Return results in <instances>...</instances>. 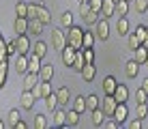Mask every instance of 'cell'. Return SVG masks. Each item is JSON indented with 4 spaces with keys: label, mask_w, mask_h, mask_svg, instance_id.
Listing matches in <instances>:
<instances>
[{
    "label": "cell",
    "mask_w": 148,
    "mask_h": 129,
    "mask_svg": "<svg viewBox=\"0 0 148 129\" xmlns=\"http://www.w3.org/2000/svg\"><path fill=\"white\" fill-rule=\"evenodd\" d=\"M60 22H62L64 28H69V26L73 24V15H71L69 11H64V13H62V17H60Z\"/></svg>",
    "instance_id": "obj_43"
},
{
    "label": "cell",
    "mask_w": 148,
    "mask_h": 129,
    "mask_svg": "<svg viewBox=\"0 0 148 129\" xmlns=\"http://www.w3.org/2000/svg\"><path fill=\"white\" fill-rule=\"evenodd\" d=\"M101 2H103V0H88L90 9H92V11H97V13L101 11Z\"/></svg>",
    "instance_id": "obj_49"
},
{
    "label": "cell",
    "mask_w": 148,
    "mask_h": 129,
    "mask_svg": "<svg viewBox=\"0 0 148 129\" xmlns=\"http://www.w3.org/2000/svg\"><path fill=\"white\" fill-rule=\"evenodd\" d=\"M101 106V99H99V97H97V95H88V97H86V110H95V108H99Z\"/></svg>",
    "instance_id": "obj_34"
},
{
    "label": "cell",
    "mask_w": 148,
    "mask_h": 129,
    "mask_svg": "<svg viewBox=\"0 0 148 129\" xmlns=\"http://www.w3.org/2000/svg\"><path fill=\"white\" fill-rule=\"evenodd\" d=\"M79 123V112L77 110H67V121H64V127H75Z\"/></svg>",
    "instance_id": "obj_23"
},
{
    "label": "cell",
    "mask_w": 148,
    "mask_h": 129,
    "mask_svg": "<svg viewBox=\"0 0 148 129\" xmlns=\"http://www.w3.org/2000/svg\"><path fill=\"white\" fill-rule=\"evenodd\" d=\"M4 127V121H2V118H0V129H2Z\"/></svg>",
    "instance_id": "obj_53"
},
{
    "label": "cell",
    "mask_w": 148,
    "mask_h": 129,
    "mask_svg": "<svg viewBox=\"0 0 148 129\" xmlns=\"http://www.w3.org/2000/svg\"><path fill=\"white\" fill-rule=\"evenodd\" d=\"M34 101H37V99H34V92H32V90H24V92H22V101H19V103H22L24 110H32V108H34Z\"/></svg>",
    "instance_id": "obj_11"
},
{
    "label": "cell",
    "mask_w": 148,
    "mask_h": 129,
    "mask_svg": "<svg viewBox=\"0 0 148 129\" xmlns=\"http://www.w3.org/2000/svg\"><path fill=\"white\" fill-rule=\"evenodd\" d=\"M135 9H137V13H146L148 11V0H135Z\"/></svg>",
    "instance_id": "obj_45"
},
{
    "label": "cell",
    "mask_w": 148,
    "mask_h": 129,
    "mask_svg": "<svg viewBox=\"0 0 148 129\" xmlns=\"http://www.w3.org/2000/svg\"><path fill=\"white\" fill-rule=\"evenodd\" d=\"M129 2H131V0H129Z\"/></svg>",
    "instance_id": "obj_57"
},
{
    "label": "cell",
    "mask_w": 148,
    "mask_h": 129,
    "mask_svg": "<svg viewBox=\"0 0 148 129\" xmlns=\"http://www.w3.org/2000/svg\"><path fill=\"white\" fill-rule=\"evenodd\" d=\"M73 58H75V50L71 48V45H64L62 48V63H64V67L73 65Z\"/></svg>",
    "instance_id": "obj_17"
},
{
    "label": "cell",
    "mask_w": 148,
    "mask_h": 129,
    "mask_svg": "<svg viewBox=\"0 0 148 129\" xmlns=\"http://www.w3.org/2000/svg\"><path fill=\"white\" fill-rule=\"evenodd\" d=\"M43 22H41L39 17H34V19H28V32H32V34H41L43 32Z\"/></svg>",
    "instance_id": "obj_22"
},
{
    "label": "cell",
    "mask_w": 148,
    "mask_h": 129,
    "mask_svg": "<svg viewBox=\"0 0 148 129\" xmlns=\"http://www.w3.org/2000/svg\"><path fill=\"white\" fill-rule=\"evenodd\" d=\"M79 15H82V19H84L86 24H97V19H99V13L92 11L88 2H82L79 4Z\"/></svg>",
    "instance_id": "obj_2"
},
{
    "label": "cell",
    "mask_w": 148,
    "mask_h": 129,
    "mask_svg": "<svg viewBox=\"0 0 148 129\" xmlns=\"http://www.w3.org/2000/svg\"><path fill=\"white\" fill-rule=\"evenodd\" d=\"M39 69H41V58L37 54H30L28 56V71L30 73H39Z\"/></svg>",
    "instance_id": "obj_24"
},
{
    "label": "cell",
    "mask_w": 148,
    "mask_h": 129,
    "mask_svg": "<svg viewBox=\"0 0 148 129\" xmlns=\"http://www.w3.org/2000/svg\"><path fill=\"white\" fill-rule=\"evenodd\" d=\"M82 54H84L86 63H95V50L92 48H82Z\"/></svg>",
    "instance_id": "obj_40"
},
{
    "label": "cell",
    "mask_w": 148,
    "mask_h": 129,
    "mask_svg": "<svg viewBox=\"0 0 148 129\" xmlns=\"http://www.w3.org/2000/svg\"><path fill=\"white\" fill-rule=\"evenodd\" d=\"M34 127L37 129H47V118H45L43 114H37L34 116Z\"/></svg>",
    "instance_id": "obj_39"
},
{
    "label": "cell",
    "mask_w": 148,
    "mask_h": 129,
    "mask_svg": "<svg viewBox=\"0 0 148 129\" xmlns=\"http://www.w3.org/2000/svg\"><path fill=\"white\" fill-rule=\"evenodd\" d=\"M114 11H116V2H114V0H103V2H101V11H99V13H103L105 19L112 17Z\"/></svg>",
    "instance_id": "obj_12"
},
{
    "label": "cell",
    "mask_w": 148,
    "mask_h": 129,
    "mask_svg": "<svg viewBox=\"0 0 148 129\" xmlns=\"http://www.w3.org/2000/svg\"><path fill=\"white\" fill-rule=\"evenodd\" d=\"M52 114H54V125H56V127H64V121H67V110L56 108Z\"/></svg>",
    "instance_id": "obj_19"
},
{
    "label": "cell",
    "mask_w": 148,
    "mask_h": 129,
    "mask_svg": "<svg viewBox=\"0 0 148 129\" xmlns=\"http://www.w3.org/2000/svg\"><path fill=\"white\" fill-rule=\"evenodd\" d=\"M26 11H28V4L19 0V2L15 4V13H17V17H26Z\"/></svg>",
    "instance_id": "obj_38"
},
{
    "label": "cell",
    "mask_w": 148,
    "mask_h": 129,
    "mask_svg": "<svg viewBox=\"0 0 148 129\" xmlns=\"http://www.w3.org/2000/svg\"><path fill=\"white\" fill-rule=\"evenodd\" d=\"M146 97H148L146 90H142V88L135 90V101H137V103H146Z\"/></svg>",
    "instance_id": "obj_48"
},
{
    "label": "cell",
    "mask_w": 148,
    "mask_h": 129,
    "mask_svg": "<svg viewBox=\"0 0 148 129\" xmlns=\"http://www.w3.org/2000/svg\"><path fill=\"white\" fill-rule=\"evenodd\" d=\"M32 92H34V99H45V97L52 92V86H49V82H41L39 80V84L32 88Z\"/></svg>",
    "instance_id": "obj_5"
},
{
    "label": "cell",
    "mask_w": 148,
    "mask_h": 129,
    "mask_svg": "<svg viewBox=\"0 0 148 129\" xmlns=\"http://www.w3.org/2000/svg\"><path fill=\"white\" fill-rule=\"evenodd\" d=\"M114 2H118V0H114Z\"/></svg>",
    "instance_id": "obj_56"
},
{
    "label": "cell",
    "mask_w": 148,
    "mask_h": 129,
    "mask_svg": "<svg viewBox=\"0 0 148 129\" xmlns=\"http://www.w3.org/2000/svg\"><path fill=\"white\" fill-rule=\"evenodd\" d=\"M116 30H118L120 37H125V34H129V19L125 17H118V22H116Z\"/></svg>",
    "instance_id": "obj_25"
},
{
    "label": "cell",
    "mask_w": 148,
    "mask_h": 129,
    "mask_svg": "<svg viewBox=\"0 0 148 129\" xmlns=\"http://www.w3.org/2000/svg\"><path fill=\"white\" fill-rule=\"evenodd\" d=\"M13 30H15V34H26L28 32V17H15Z\"/></svg>",
    "instance_id": "obj_13"
},
{
    "label": "cell",
    "mask_w": 148,
    "mask_h": 129,
    "mask_svg": "<svg viewBox=\"0 0 148 129\" xmlns=\"http://www.w3.org/2000/svg\"><path fill=\"white\" fill-rule=\"evenodd\" d=\"M90 114H92L90 118H92V125H95V127H101V125H103V121H105V112L101 110V106H99V108H95V110H90Z\"/></svg>",
    "instance_id": "obj_16"
},
{
    "label": "cell",
    "mask_w": 148,
    "mask_h": 129,
    "mask_svg": "<svg viewBox=\"0 0 148 129\" xmlns=\"http://www.w3.org/2000/svg\"><path fill=\"white\" fill-rule=\"evenodd\" d=\"M144 65H146V67H148V54H146V60H144Z\"/></svg>",
    "instance_id": "obj_54"
},
{
    "label": "cell",
    "mask_w": 148,
    "mask_h": 129,
    "mask_svg": "<svg viewBox=\"0 0 148 129\" xmlns=\"http://www.w3.org/2000/svg\"><path fill=\"white\" fill-rule=\"evenodd\" d=\"M37 11H39V4H28L26 17H28V19H34V17H37Z\"/></svg>",
    "instance_id": "obj_46"
},
{
    "label": "cell",
    "mask_w": 148,
    "mask_h": 129,
    "mask_svg": "<svg viewBox=\"0 0 148 129\" xmlns=\"http://www.w3.org/2000/svg\"><path fill=\"white\" fill-rule=\"evenodd\" d=\"M45 106H47L49 112H54L56 108H58V97H56V92H49V95L45 97Z\"/></svg>",
    "instance_id": "obj_33"
},
{
    "label": "cell",
    "mask_w": 148,
    "mask_h": 129,
    "mask_svg": "<svg viewBox=\"0 0 148 129\" xmlns=\"http://www.w3.org/2000/svg\"><path fill=\"white\" fill-rule=\"evenodd\" d=\"M127 43H129V50L133 52L135 48H140V45H142V41H140V37H137L135 32H129V34H127Z\"/></svg>",
    "instance_id": "obj_35"
},
{
    "label": "cell",
    "mask_w": 148,
    "mask_h": 129,
    "mask_svg": "<svg viewBox=\"0 0 148 129\" xmlns=\"http://www.w3.org/2000/svg\"><path fill=\"white\" fill-rule=\"evenodd\" d=\"M64 34H67V45H71L73 50H82L84 48V43H82V39H84V28H82V26H73L71 24Z\"/></svg>",
    "instance_id": "obj_1"
},
{
    "label": "cell",
    "mask_w": 148,
    "mask_h": 129,
    "mask_svg": "<svg viewBox=\"0 0 148 129\" xmlns=\"http://www.w3.org/2000/svg\"><path fill=\"white\" fill-rule=\"evenodd\" d=\"M79 2H88V0H79Z\"/></svg>",
    "instance_id": "obj_55"
},
{
    "label": "cell",
    "mask_w": 148,
    "mask_h": 129,
    "mask_svg": "<svg viewBox=\"0 0 148 129\" xmlns=\"http://www.w3.org/2000/svg\"><path fill=\"white\" fill-rule=\"evenodd\" d=\"M52 77H54V67H52V65H41V69H39V80H41V82H52Z\"/></svg>",
    "instance_id": "obj_14"
},
{
    "label": "cell",
    "mask_w": 148,
    "mask_h": 129,
    "mask_svg": "<svg viewBox=\"0 0 148 129\" xmlns=\"http://www.w3.org/2000/svg\"><path fill=\"white\" fill-rule=\"evenodd\" d=\"M64 45H67V34H64V30H54L52 28V48L62 52Z\"/></svg>",
    "instance_id": "obj_3"
},
{
    "label": "cell",
    "mask_w": 148,
    "mask_h": 129,
    "mask_svg": "<svg viewBox=\"0 0 148 129\" xmlns=\"http://www.w3.org/2000/svg\"><path fill=\"white\" fill-rule=\"evenodd\" d=\"M135 34L140 37V41H142V45L144 48H148V26H144V24H140L135 28Z\"/></svg>",
    "instance_id": "obj_26"
},
{
    "label": "cell",
    "mask_w": 148,
    "mask_h": 129,
    "mask_svg": "<svg viewBox=\"0 0 148 129\" xmlns=\"http://www.w3.org/2000/svg\"><path fill=\"white\" fill-rule=\"evenodd\" d=\"M82 77H84V82H92L97 77V69H95V63H86L84 67L79 69Z\"/></svg>",
    "instance_id": "obj_9"
},
{
    "label": "cell",
    "mask_w": 148,
    "mask_h": 129,
    "mask_svg": "<svg viewBox=\"0 0 148 129\" xmlns=\"http://www.w3.org/2000/svg\"><path fill=\"white\" fill-rule=\"evenodd\" d=\"M37 84H39V73H30V71H26V77H24V90H32Z\"/></svg>",
    "instance_id": "obj_15"
},
{
    "label": "cell",
    "mask_w": 148,
    "mask_h": 129,
    "mask_svg": "<svg viewBox=\"0 0 148 129\" xmlns=\"http://www.w3.org/2000/svg\"><path fill=\"white\" fill-rule=\"evenodd\" d=\"M103 127H105V129H118V127H120V123L116 121L114 116H112V118H108V116H105V121H103Z\"/></svg>",
    "instance_id": "obj_41"
},
{
    "label": "cell",
    "mask_w": 148,
    "mask_h": 129,
    "mask_svg": "<svg viewBox=\"0 0 148 129\" xmlns=\"http://www.w3.org/2000/svg\"><path fill=\"white\" fill-rule=\"evenodd\" d=\"M140 88L148 92V77H144V82H142V86H140Z\"/></svg>",
    "instance_id": "obj_52"
},
{
    "label": "cell",
    "mask_w": 148,
    "mask_h": 129,
    "mask_svg": "<svg viewBox=\"0 0 148 129\" xmlns=\"http://www.w3.org/2000/svg\"><path fill=\"white\" fill-rule=\"evenodd\" d=\"M112 116H114L116 121H118L120 125H122V123L127 121V116H129V108H127V103H118V106H116V110H114V114H112Z\"/></svg>",
    "instance_id": "obj_10"
},
{
    "label": "cell",
    "mask_w": 148,
    "mask_h": 129,
    "mask_svg": "<svg viewBox=\"0 0 148 129\" xmlns=\"http://www.w3.org/2000/svg\"><path fill=\"white\" fill-rule=\"evenodd\" d=\"M34 52L32 54H37L39 58H43L45 54H47V43H45V41H37V43H34V48H32Z\"/></svg>",
    "instance_id": "obj_32"
},
{
    "label": "cell",
    "mask_w": 148,
    "mask_h": 129,
    "mask_svg": "<svg viewBox=\"0 0 148 129\" xmlns=\"http://www.w3.org/2000/svg\"><path fill=\"white\" fill-rule=\"evenodd\" d=\"M15 45H17V54H28L30 48H32L26 34H15Z\"/></svg>",
    "instance_id": "obj_6"
},
{
    "label": "cell",
    "mask_w": 148,
    "mask_h": 129,
    "mask_svg": "<svg viewBox=\"0 0 148 129\" xmlns=\"http://www.w3.org/2000/svg\"><path fill=\"white\" fill-rule=\"evenodd\" d=\"M114 99L118 101V103H127V99H129V88H127L125 84H116V88H114Z\"/></svg>",
    "instance_id": "obj_8"
},
{
    "label": "cell",
    "mask_w": 148,
    "mask_h": 129,
    "mask_svg": "<svg viewBox=\"0 0 148 129\" xmlns=\"http://www.w3.org/2000/svg\"><path fill=\"white\" fill-rule=\"evenodd\" d=\"M26 127H28V125H26V123L22 121V118H19V121L15 123V129H26Z\"/></svg>",
    "instance_id": "obj_51"
},
{
    "label": "cell",
    "mask_w": 148,
    "mask_h": 129,
    "mask_svg": "<svg viewBox=\"0 0 148 129\" xmlns=\"http://www.w3.org/2000/svg\"><path fill=\"white\" fill-rule=\"evenodd\" d=\"M135 114H137V118H144V116L148 114V106H146V103H137Z\"/></svg>",
    "instance_id": "obj_44"
},
{
    "label": "cell",
    "mask_w": 148,
    "mask_h": 129,
    "mask_svg": "<svg viewBox=\"0 0 148 129\" xmlns=\"http://www.w3.org/2000/svg\"><path fill=\"white\" fill-rule=\"evenodd\" d=\"M17 121H19V112H17V110H11V112H9L7 125H9V127H15V123H17Z\"/></svg>",
    "instance_id": "obj_42"
},
{
    "label": "cell",
    "mask_w": 148,
    "mask_h": 129,
    "mask_svg": "<svg viewBox=\"0 0 148 129\" xmlns=\"http://www.w3.org/2000/svg\"><path fill=\"white\" fill-rule=\"evenodd\" d=\"M116 84H118V82H116L114 75H105L103 77V92H105V95H112L114 88H116Z\"/></svg>",
    "instance_id": "obj_21"
},
{
    "label": "cell",
    "mask_w": 148,
    "mask_h": 129,
    "mask_svg": "<svg viewBox=\"0 0 148 129\" xmlns=\"http://www.w3.org/2000/svg\"><path fill=\"white\" fill-rule=\"evenodd\" d=\"M129 127H131V129H140V127H142V118H135V121H131Z\"/></svg>",
    "instance_id": "obj_50"
},
{
    "label": "cell",
    "mask_w": 148,
    "mask_h": 129,
    "mask_svg": "<svg viewBox=\"0 0 148 129\" xmlns=\"http://www.w3.org/2000/svg\"><path fill=\"white\" fill-rule=\"evenodd\" d=\"M37 17H39V19H41V22H43V24H49V22H52V13H49L47 9L43 7V4H39V11H37Z\"/></svg>",
    "instance_id": "obj_30"
},
{
    "label": "cell",
    "mask_w": 148,
    "mask_h": 129,
    "mask_svg": "<svg viewBox=\"0 0 148 129\" xmlns=\"http://www.w3.org/2000/svg\"><path fill=\"white\" fill-rule=\"evenodd\" d=\"M116 106H118V101L114 99V95H105L103 97V103H101V110L105 112V116H112L116 110Z\"/></svg>",
    "instance_id": "obj_7"
},
{
    "label": "cell",
    "mask_w": 148,
    "mask_h": 129,
    "mask_svg": "<svg viewBox=\"0 0 148 129\" xmlns=\"http://www.w3.org/2000/svg\"><path fill=\"white\" fill-rule=\"evenodd\" d=\"M125 73L127 77H137V73H140V63L133 58V60H129V63L125 65Z\"/></svg>",
    "instance_id": "obj_18"
},
{
    "label": "cell",
    "mask_w": 148,
    "mask_h": 129,
    "mask_svg": "<svg viewBox=\"0 0 148 129\" xmlns=\"http://www.w3.org/2000/svg\"><path fill=\"white\" fill-rule=\"evenodd\" d=\"M114 13H118L120 17H125V15L129 13V0H118V2H116V11Z\"/></svg>",
    "instance_id": "obj_31"
},
{
    "label": "cell",
    "mask_w": 148,
    "mask_h": 129,
    "mask_svg": "<svg viewBox=\"0 0 148 129\" xmlns=\"http://www.w3.org/2000/svg\"><path fill=\"white\" fill-rule=\"evenodd\" d=\"M146 54H148V48H144V45H140V48H135V50H133V58H135L140 65H144Z\"/></svg>",
    "instance_id": "obj_29"
},
{
    "label": "cell",
    "mask_w": 148,
    "mask_h": 129,
    "mask_svg": "<svg viewBox=\"0 0 148 129\" xmlns=\"http://www.w3.org/2000/svg\"><path fill=\"white\" fill-rule=\"evenodd\" d=\"M95 32H90V30H84V39H82V43H84V48H92L95 45Z\"/></svg>",
    "instance_id": "obj_37"
},
{
    "label": "cell",
    "mask_w": 148,
    "mask_h": 129,
    "mask_svg": "<svg viewBox=\"0 0 148 129\" xmlns=\"http://www.w3.org/2000/svg\"><path fill=\"white\" fill-rule=\"evenodd\" d=\"M84 65H86V60H84V54H82V50H75V58H73V65H71V69L79 71Z\"/></svg>",
    "instance_id": "obj_28"
},
{
    "label": "cell",
    "mask_w": 148,
    "mask_h": 129,
    "mask_svg": "<svg viewBox=\"0 0 148 129\" xmlns=\"http://www.w3.org/2000/svg\"><path fill=\"white\" fill-rule=\"evenodd\" d=\"M4 50H7V56H13V54H17V45H15V39H13V41H9V43L4 45Z\"/></svg>",
    "instance_id": "obj_47"
},
{
    "label": "cell",
    "mask_w": 148,
    "mask_h": 129,
    "mask_svg": "<svg viewBox=\"0 0 148 129\" xmlns=\"http://www.w3.org/2000/svg\"><path fill=\"white\" fill-rule=\"evenodd\" d=\"M97 32H95V37L97 39H101V41H108V37H110V24H108V19H97Z\"/></svg>",
    "instance_id": "obj_4"
},
{
    "label": "cell",
    "mask_w": 148,
    "mask_h": 129,
    "mask_svg": "<svg viewBox=\"0 0 148 129\" xmlns=\"http://www.w3.org/2000/svg\"><path fill=\"white\" fill-rule=\"evenodd\" d=\"M73 110H77L79 112V114H82V112H86V97H75V99H73Z\"/></svg>",
    "instance_id": "obj_36"
},
{
    "label": "cell",
    "mask_w": 148,
    "mask_h": 129,
    "mask_svg": "<svg viewBox=\"0 0 148 129\" xmlns=\"http://www.w3.org/2000/svg\"><path fill=\"white\" fill-rule=\"evenodd\" d=\"M17 73H26L28 71V56L26 54H17V65H15Z\"/></svg>",
    "instance_id": "obj_27"
},
{
    "label": "cell",
    "mask_w": 148,
    "mask_h": 129,
    "mask_svg": "<svg viewBox=\"0 0 148 129\" xmlns=\"http://www.w3.org/2000/svg\"><path fill=\"white\" fill-rule=\"evenodd\" d=\"M56 97H58V106H67L69 99H71V92L67 86H60L58 90H56Z\"/></svg>",
    "instance_id": "obj_20"
}]
</instances>
